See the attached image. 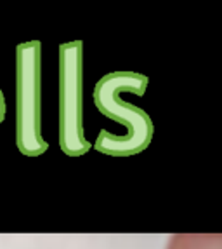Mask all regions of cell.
Returning a JSON list of instances; mask_svg holds the SVG:
<instances>
[{"instance_id":"obj_1","label":"cell","mask_w":222,"mask_h":249,"mask_svg":"<svg viewBox=\"0 0 222 249\" xmlns=\"http://www.w3.org/2000/svg\"><path fill=\"white\" fill-rule=\"evenodd\" d=\"M149 79L137 71H111L97 80L92 92L95 107L104 117L122 124L127 133L111 134L103 129L94 148L110 157H132L143 154L155 136V124L143 108L124 100L125 92L144 96Z\"/></svg>"},{"instance_id":"obj_2","label":"cell","mask_w":222,"mask_h":249,"mask_svg":"<svg viewBox=\"0 0 222 249\" xmlns=\"http://www.w3.org/2000/svg\"><path fill=\"white\" fill-rule=\"evenodd\" d=\"M16 148L25 157L49 150L42 134V44L23 42L16 47Z\"/></svg>"},{"instance_id":"obj_3","label":"cell","mask_w":222,"mask_h":249,"mask_svg":"<svg viewBox=\"0 0 222 249\" xmlns=\"http://www.w3.org/2000/svg\"><path fill=\"white\" fill-rule=\"evenodd\" d=\"M59 146L68 157L92 150L83 127V44L59 46Z\"/></svg>"},{"instance_id":"obj_4","label":"cell","mask_w":222,"mask_h":249,"mask_svg":"<svg viewBox=\"0 0 222 249\" xmlns=\"http://www.w3.org/2000/svg\"><path fill=\"white\" fill-rule=\"evenodd\" d=\"M167 249H222L221 233H175Z\"/></svg>"},{"instance_id":"obj_5","label":"cell","mask_w":222,"mask_h":249,"mask_svg":"<svg viewBox=\"0 0 222 249\" xmlns=\"http://www.w3.org/2000/svg\"><path fill=\"white\" fill-rule=\"evenodd\" d=\"M5 112H7V108H5V98H4V92H2V89H0V124L4 122Z\"/></svg>"}]
</instances>
